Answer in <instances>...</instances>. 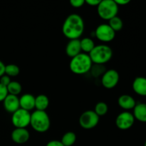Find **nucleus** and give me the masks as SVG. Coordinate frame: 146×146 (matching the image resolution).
Listing matches in <instances>:
<instances>
[{"label": "nucleus", "mask_w": 146, "mask_h": 146, "mask_svg": "<svg viewBox=\"0 0 146 146\" xmlns=\"http://www.w3.org/2000/svg\"><path fill=\"white\" fill-rule=\"evenodd\" d=\"M49 98L44 94H40L35 97V108L36 111H46L49 106Z\"/></svg>", "instance_id": "18"}, {"label": "nucleus", "mask_w": 146, "mask_h": 146, "mask_svg": "<svg viewBox=\"0 0 146 146\" xmlns=\"http://www.w3.org/2000/svg\"><path fill=\"white\" fill-rule=\"evenodd\" d=\"M20 69L19 67L17 65L14 64H10L8 65H6L5 67V74L8 76L15 77L19 74Z\"/></svg>", "instance_id": "24"}, {"label": "nucleus", "mask_w": 146, "mask_h": 146, "mask_svg": "<svg viewBox=\"0 0 146 146\" xmlns=\"http://www.w3.org/2000/svg\"><path fill=\"white\" fill-rule=\"evenodd\" d=\"M5 67L6 65L4 64V62L0 60V77L5 74Z\"/></svg>", "instance_id": "31"}, {"label": "nucleus", "mask_w": 146, "mask_h": 146, "mask_svg": "<svg viewBox=\"0 0 146 146\" xmlns=\"http://www.w3.org/2000/svg\"><path fill=\"white\" fill-rule=\"evenodd\" d=\"M11 81V78H10L9 76H8L7 75H6V74H4L2 76L0 77V84L6 87L10 84Z\"/></svg>", "instance_id": "27"}, {"label": "nucleus", "mask_w": 146, "mask_h": 146, "mask_svg": "<svg viewBox=\"0 0 146 146\" xmlns=\"http://www.w3.org/2000/svg\"><path fill=\"white\" fill-rule=\"evenodd\" d=\"M99 118L100 117L94 112V111L88 110L81 113L78 121L81 128L89 130L97 126L99 123Z\"/></svg>", "instance_id": "7"}, {"label": "nucleus", "mask_w": 146, "mask_h": 146, "mask_svg": "<svg viewBox=\"0 0 146 146\" xmlns=\"http://www.w3.org/2000/svg\"><path fill=\"white\" fill-rule=\"evenodd\" d=\"M7 95H8V91H7V87L0 84V102L1 101L3 102Z\"/></svg>", "instance_id": "25"}, {"label": "nucleus", "mask_w": 146, "mask_h": 146, "mask_svg": "<svg viewBox=\"0 0 146 146\" xmlns=\"http://www.w3.org/2000/svg\"><path fill=\"white\" fill-rule=\"evenodd\" d=\"M46 146H64L61 142V141H56V140H53V141H49L47 143Z\"/></svg>", "instance_id": "29"}, {"label": "nucleus", "mask_w": 146, "mask_h": 146, "mask_svg": "<svg viewBox=\"0 0 146 146\" xmlns=\"http://www.w3.org/2000/svg\"><path fill=\"white\" fill-rule=\"evenodd\" d=\"M120 80L119 73L115 69H109L102 75L101 84L104 88L112 89L118 85Z\"/></svg>", "instance_id": "10"}, {"label": "nucleus", "mask_w": 146, "mask_h": 146, "mask_svg": "<svg viewBox=\"0 0 146 146\" xmlns=\"http://www.w3.org/2000/svg\"><path fill=\"white\" fill-rule=\"evenodd\" d=\"M85 29L82 17L77 14H71L66 18L62 26V32L68 39H79Z\"/></svg>", "instance_id": "1"}, {"label": "nucleus", "mask_w": 146, "mask_h": 146, "mask_svg": "<svg viewBox=\"0 0 146 146\" xmlns=\"http://www.w3.org/2000/svg\"><path fill=\"white\" fill-rule=\"evenodd\" d=\"M4 108L7 112L14 113L15 111L20 108L19 105V98L17 96L8 94L4 100L3 101Z\"/></svg>", "instance_id": "12"}, {"label": "nucleus", "mask_w": 146, "mask_h": 146, "mask_svg": "<svg viewBox=\"0 0 146 146\" xmlns=\"http://www.w3.org/2000/svg\"><path fill=\"white\" fill-rule=\"evenodd\" d=\"M95 36L102 42L108 43L115 38V32L108 24H101L96 29Z\"/></svg>", "instance_id": "8"}, {"label": "nucleus", "mask_w": 146, "mask_h": 146, "mask_svg": "<svg viewBox=\"0 0 146 146\" xmlns=\"http://www.w3.org/2000/svg\"><path fill=\"white\" fill-rule=\"evenodd\" d=\"M144 146H146V141L145 142V144H144Z\"/></svg>", "instance_id": "32"}, {"label": "nucleus", "mask_w": 146, "mask_h": 146, "mask_svg": "<svg viewBox=\"0 0 146 146\" xmlns=\"http://www.w3.org/2000/svg\"><path fill=\"white\" fill-rule=\"evenodd\" d=\"M11 140L17 144H24L28 142L30 133L27 128H15L11 134Z\"/></svg>", "instance_id": "11"}, {"label": "nucleus", "mask_w": 146, "mask_h": 146, "mask_svg": "<svg viewBox=\"0 0 146 146\" xmlns=\"http://www.w3.org/2000/svg\"><path fill=\"white\" fill-rule=\"evenodd\" d=\"M7 88L8 94L14 96H18L19 94H21V91H22V86H21V84L19 83L18 81H11L10 84L7 86Z\"/></svg>", "instance_id": "21"}, {"label": "nucleus", "mask_w": 146, "mask_h": 146, "mask_svg": "<svg viewBox=\"0 0 146 146\" xmlns=\"http://www.w3.org/2000/svg\"><path fill=\"white\" fill-rule=\"evenodd\" d=\"M98 14L102 19L109 21L116 17L118 12V6L114 0H101L97 7Z\"/></svg>", "instance_id": "5"}, {"label": "nucleus", "mask_w": 146, "mask_h": 146, "mask_svg": "<svg viewBox=\"0 0 146 146\" xmlns=\"http://www.w3.org/2000/svg\"><path fill=\"white\" fill-rule=\"evenodd\" d=\"M85 4L84 0H71L70 4L74 8H81Z\"/></svg>", "instance_id": "26"}, {"label": "nucleus", "mask_w": 146, "mask_h": 146, "mask_svg": "<svg viewBox=\"0 0 146 146\" xmlns=\"http://www.w3.org/2000/svg\"><path fill=\"white\" fill-rule=\"evenodd\" d=\"M20 108L30 111L35 108V96L30 94H25L19 98Z\"/></svg>", "instance_id": "14"}, {"label": "nucleus", "mask_w": 146, "mask_h": 146, "mask_svg": "<svg viewBox=\"0 0 146 146\" xmlns=\"http://www.w3.org/2000/svg\"><path fill=\"white\" fill-rule=\"evenodd\" d=\"M93 63L89 55L81 52L71 59L69 68L75 74L82 75L91 71Z\"/></svg>", "instance_id": "2"}, {"label": "nucleus", "mask_w": 146, "mask_h": 146, "mask_svg": "<svg viewBox=\"0 0 146 146\" xmlns=\"http://www.w3.org/2000/svg\"><path fill=\"white\" fill-rule=\"evenodd\" d=\"M80 44H81V51L87 54H89V53L96 46L94 40L89 37H85V38L80 40Z\"/></svg>", "instance_id": "19"}, {"label": "nucleus", "mask_w": 146, "mask_h": 146, "mask_svg": "<svg viewBox=\"0 0 146 146\" xmlns=\"http://www.w3.org/2000/svg\"><path fill=\"white\" fill-rule=\"evenodd\" d=\"M108 25L115 32H116V31H119L122 29L123 27V22L119 17L116 16L109 20Z\"/></svg>", "instance_id": "22"}, {"label": "nucleus", "mask_w": 146, "mask_h": 146, "mask_svg": "<svg viewBox=\"0 0 146 146\" xmlns=\"http://www.w3.org/2000/svg\"><path fill=\"white\" fill-rule=\"evenodd\" d=\"M113 54V50L109 46L106 44H99L96 45L94 49L89 53L88 55L93 64L96 65H104L112 58Z\"/></svg>", "instance_id": "3"}, {"label": "nucleus", "mask_w": 146, "mask_h": 146, "mask_svg": "<svg viewBox=\"0 0 146 146\" xmlns=\"http://www.w3.org/2000/svg\"><path fill=\"white\" fill-rule=\"evenodd\" d=\"M101 1V0H86L85 4H87L91 7H98Z\"/></svg>", "instance_id": "28"}, {"label": "nucleus", "mask_w": 146, "mask_h": 146, "mask_svg": "<svg viewBox=\"0 0 146 146\" xmlns=\"http://www.w3.org/2000/svg\"><path fill=\"white\" fill-rule=\"evenodd\" d=\"M118 104L122 109L125 110V111H128L135 108L136 101L131 96L123 94L118 98Z\"/></svg>", "instance_id": "13"}, {"label": "nucleus", "mask_w": 146, "mask_h": 146, "mask_svg": "<svg viewBox=\"0 0 146 146\" xmlns=\"http://www.w3.org/2000/svg\"><path fill=\"white\" fill-rule=\"evenodd\" d=\"M132 87L135 94L146 96V78L145 77H136L133 82Z\"/></svg>", "instance_id": "16"}, {"label": "nucleus", "mask_w": 146, "mask_h": 146, "mask_svg": "<svg viewBox=\"0 0 146 146\" xmlns=\"http://www.w3.org/2000/svg\"><path fill=\"white\" fill-rule=\"evenodd\" d=\"M81 53V44L79 39L70 40L66 46V54L71 58Z\"/></svg>", "instance_id": "15"}, {"label": "nucleus", "mask_w": 146, "mask_h": 146, "mask_svg": "<svg viewBox=\"0 0 146 146\" xmlns=\"http://www.w3.org/2000/svg\"><path fill=\"white\" fill-rule=\"evenodd\" d=\"M115 2L116 3L117 5L119 7V6H125L126 4H128V3H130V0H114Z\"/></svg>", "instance_id": "30"}, {"label": "nucleus", "mask_w": 146, "mask_h": 146, "mask_svg": "<svg viewBox=\"0 0 146 146\" xmlns=\"http://www.w3.org/2000/svg\"><path fill=\"white\" fill-rule=\"evenodd\" d=\"M135 120L142 123H146V104H136L133 113Z\"/></svg>", "instance_id": "17"}, {"label": "nucleus", "mask_w": 146, "mask_h": 146, "mask_svg": "<svg viewBox=\"0 0 146 146\" xmlns=\"http://www.w3.org/2000/svg\"><path fill=\"white\" fill-rule=\"evenodd\" d=\"M94 111L99 117L104 116V115H106V113H108V106L105 102L100 101L96 104Z\"/></svg>", "instance_id": "23"}, {"label": "nucleus", "mask_w": 146, "mask_h": 146, "mask_svg": "<svg viewBox=\"0 0 146 146\" xmlns=\"http://www.w3.org/2000/svg\"><path fill=\"white\" fill-rule=\"evenodd\" d=\"M31 113L29 111L19 108L12 113L11 123L15 128H27L30 125Z\"/></svg>", "instance_id": "6"}, {"label": "nucleus", "mask_w": 146, "mask_h": 146, "mask_svg": "<svg viewBox=\"0 0 146 146\" xmlns=\"http://www.w3.org/2000/svg\"><path fill=\"white\" fill-rule=\"evenodd\" d=\"M30 125L37 133H43L49 129L51 121L48 113L46 111H36L31 114Z\"/></svg>", "instance_id": "4"}, {"label": "nucleus", "mask_w": 146, "mask_h": 146, "mask_svg": "<svg viewBox=\"0 0 146 146\" xmlns=\"http://www.w3.org/2000/svg\"><path fill=\"white\" fill-rule=\"evenodd\" d=\"M135 118L132 113L129 111H123L117 115L115 118V125L120 130H128L133 125Z\"/></svg>", "instance_id": "9"}, {"label": "nucleus", "mask_w": 146, "mask_h": 146, "mask_svg": "<svg viewBox=\"0 0 146 146\" xmlns=\"http://www.w3.org/2000/svg\"><path fill=\"white\" fill-rule=\"evenodd\" d=\"M76 141V135L75 133L68 131L62 136L61 142L64 146H72Z\"/></svg>", "instance_id": "20"}]
</instances>
